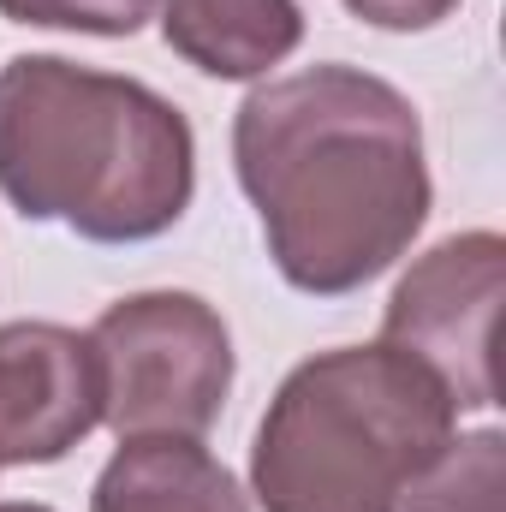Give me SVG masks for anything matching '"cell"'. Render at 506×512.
I'll list each match as a JSON object with an SVG mask.
<instances>
[{
  "label": "cell",
  "instance_id": "cell-1",
  "mask_svg": "<svg viewBox=\"0 0 506 512\" xmlns=\"http://www.w3.org/2000/svg\"><path fill=\"white\" fill-rule=\"evenodd\" d=\"M233 167L274 268L316 298L393 268L435 197L417 108L358 66L256 84L233 120Z\"/></svg>",
  "mask_w": 506,
  "mask_h": 512
},
{
  "label": "cell",
  "instance_id": "cell-2",
  "mask_svg": "<svg viewBox=\"0 0 506 512\" xmlns=\"http://www.w3.org/2000/svg\"><path fill=\"white\" fill-rule=\"evenodd\" d=\"M197 191L191 120L137 78L18 54L0 66V197L96 245L161 239Z\"/></svg>",
  "mask_w": 506,
  "mask_h": 512
},
{
  "label": "cell",
  "instance_id": "cell-3",
  "mask_svg": "<svg viewBox=\"0 0 506 512\" xmlns=\"http://www.w3.org/2000/svg\"><path fill=\"white\" fill-rule=\"evenodd\" d=\"M453 417V393L399 346L322 352L268 399L251 489L262 512H393Z\"/></svg>",
  "mask_w": 506,
  "mask_h": 512
},
{
  "label": "cell",
  "instance_id": "cell-4",
  "mask_svg": "<svg viewBox=\"0 0 506 512\" xmlns=\"http://www.w3.org/2000/svg\"><path fill=\"white\" fill-rule=\"evenodd\" d=\"M102 423L137 435H203L233 393V334L197 292H131L90 328Z\"/></svg>",
  "mask_w": 506,
  "mask_h": 512
},
{
  "label": "cell",
  "instance_id": "cell-5",
  "mask_svg": "<svg viewBox=\"0 0 506 512\" xmlns=\"http://www.w3.org/2000/svg\"><path fill=\"white\" fill-rule=\"evenodd\" d=\"M506 286L501 233H453L393 286L381 316V346L417 358L453 393L459 411H489L501 399L495 382V322Z\"/></svg>",
  "mask_w": 506,
  "mask_h": 512
},
{
  "label": "cell",
  "instance_id": "cell-6",
  "mask_svg": "<svg viewBox=\"0 0 506 512\" xmlns=\"http://www.w3.org/2000/svg\"><path fill=\"white\" fill-rule=\"evenodd\" d=\"M102 423L90 334L60 322H0V465H54Z\"/></svg>",
  "mask_w": 506,
  "mask_h": 512
},
{
  "label": "cell",
  "instance_id": "cell-7",
  "mask_svg": "<svg viewBox=\"0 0 506 512\" xmlns=\"http://www.w3.org/2000/svg\"><path fill=\"white\" fill-rule=\"evenodd\" d=\"M90 512H251V501L203 441L137 435L96 477Z\"/></svg>",
  "mask_w": 506,
  "mask_h": 512
},
{
  "label": "cell",
  "instance_id": "cell-8",
  "mask_svg": "<svg viewBox=\"0 0 506 512\" xmlns=\"http://www.w3.org/2000/svg\"><path fill=\"white\" fill-rule=\"evenodd\" d=\"M161 36L209 78H262L304 42L298 0H161Z\"/></svg>",
  "mask_w": 506,
  "mask_h": 512
},
{
  "label": "cell",
  "instance_id": "cell-9",
  "mask_svg": "<svg viewBox=\"0 0 506 512\" xmlns=\"http://www.w3.org/2000/svg\"><path fill=\"white\" fill-rule=\"evenodd\" d=\"M393 512H506V441L501 429L447 435L441 453L405 483Z\"/></svg>",
  "mask_w": 506,
  "mask_h": 512
},
{
  "label": "cell",
  "instance_id": "cell-10",
  "mask_svg": "<svg viewBox=\"0 0 506 512\" xmlns=\"http://www.w3.org/2000/svg\"><path fill=\"white\" fill-rule=\"evenodd\" d=\"M161 0H0V18L84 36H137Z\"/></svg>",
  "mask_w": 506,
  "mask_h": 512
},
{
  "label": "cell",
  "instance_id": "cell-11",
  "mask_svg": "<svg viewBox=\"0 0 506 512\" xmlns=\"http://www.w3.org/2000/svg\"><path fill=\"white\" fill-rule=\"evenodd\" d=\"M376 30H435L459 0H346Z\"/></svg>",
  "mask_w": 506,
  "mask_h": 512
},
{
  "label": "cell",
  "instance_id": "cell-12",
  "mask_svg": "<svg viewBox=\"0 0 506 512\" xmlns=\"http://www.w3.org/2000/svg\"><path fill=\"white\" fill-rule=\"evenodd\" d=\"M0 512H54V507H36V501H0Z\"/></svg>",
  "mask_w": 506,
  "mask_h": 512
}]
</instances>
